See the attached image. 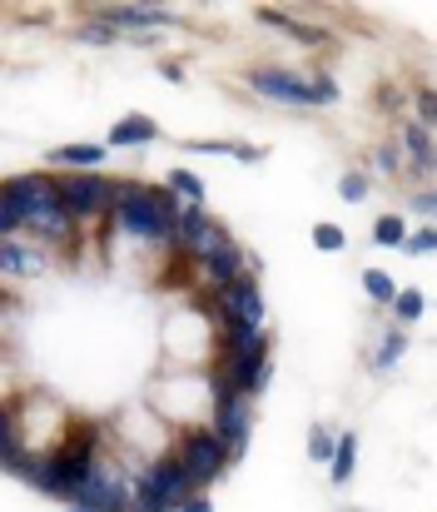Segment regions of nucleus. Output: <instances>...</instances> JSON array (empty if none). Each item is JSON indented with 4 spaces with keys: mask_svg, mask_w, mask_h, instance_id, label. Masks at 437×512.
I'll list each match as a JSON object with an SVG mask.
<instances>
[{
    "mask_svg": "<svg viewBox=\"0 0 437 512\" xmlns=\"http://www.w3.org/2000/svg\"><path fill=\"white\" fill-rule=\"evenodd\" d=\"M398 155L413 160V174L418 179H433V130L418 125V120H398V135H393Z\"/></svg>",
    "mask_w": 437,
    "mask_h": 512,
    "instance_id": "16",
    "label": "nucleus"
},
{
    "mask_svg": "<svg viewBox=\"0 0 437 512\" xmlns=\"http://www.w3.org/2000/svg\"><path fill=\"white\" fill-rule=\"evenodd\" d=\"M413 120L433 130V120H437V95H433V85H418V90H413Z\"/></svg>",
    "mask_w": 437,
    "mask_h": 512,
    "instance_id": "30",
    "label": "nucleus"
},
{
    "mask_svg": "<svg viewBox=\"0 0 437 512\" xmlns=\"http://www.w3.org/2000/svg\"><path fill=\"white\" fill-rule=\"evenodd\" d=\"M179 150H189V155H224V160H239V165H264L269 160V150L249 145V140H179Z\"/></svg>",
    "mask_w": 437,
    "mask_h": 512,
    "instance_id": "18",
    "label": "nucleus"
},
{
    "mask_svg": "<svg viewBox=\"0 0 437 512\" xmlns=\"http://www.w3.org/2000/svg\"><path fill=\"white\" fill-rule=\"evenodd\" d=\"M159 135H164V130H159V120H154V115H120L100 145H105L110 155H115V150H149Z\"/></svg>",
    "mask_w": 437,
    "mask_h": 512,
    "instance_id": "14",
    "label": "nucleus"
},
{
    "mask_svg": "<svg viewBox=\"0 0 437 512\" xmlns=\"http://www.w3.org/2000/svg\"><path fill=\"white\" fill-rule=\"evenodd\" d=\"M244 85H249L259 100L284 105V110H333V105L343 100L333 70H323V65L289 70V65H279V60H259V65L244 70Z\"/></svg>",
    "mask_w": 437,
    "mask_h": 512,
    "instance_id": "3",
    "label": "nucleus"
},
{
    "mask_svg": "<svg viewBox=\"0 0 437 512\" xmlns=\"http://www.w3.org/2000/svg\"><path fill=\"white\" fill-rule=\"evenodd\" d=\"M368 194H373L368 170H343L338 174V199H343V204H368Z\"/></svg>",
    "mask_w": 437,
    "mask_h": 512,
    "instance_id": "24",
    "label": "nucleus"
},
{
    "mask_svg": "<svg viewBox=\"0 0 437 512\" xmlns=\"http://www.w3.org/2000/svg\"><path fill=\"white\" fill-rule=\"evenodd\" d=\"M373 170H378V174H388V179H393V174H403V155H398L393 135H388V140H383V145L373 150Z\"/></svg>",
    "mask_w": 437,
    "mask_h": 512,
    "instance_id": "31",
    "label": "nucleus"
},
{
    "mask_svg": "<svg viewBox=\"0 0 437 512\" xmlns=\"http://www.w3.org/2000/svg\"><path fill=\"white\" fill-rule=\"evenodd\" d=\"M254 20H259V25H269V30H284V35L303 40V45H328V30H323V25H308V20H298V15L279 10V5H259V10H254Z\"/></svg>",
    "mask_w": 437,
    "mask_h": 512,
    "instance_id": "17",
    "label": "nucleus"
},
{
    "mask_svg": "<svg viewBox=\"0 0 437 512\" xmlns=\"http://www.w3.org/2000/svg\"><path fill=\"white\" fill-rule=\"evenodd\" d=\"M403 105H408V90H398V85H383L378 90V110L383 115H403Z\"/></svg>",
    "mask_w": 437,
    "mask_h": 512,
    "instance_id": "34",
    "label": "nucleus"
},
{
    "mask_svg": "<svg viewBox=\"0 0 437 512\" xmlns=\"http://www.w3.org/2000/svg\"><path fill=\"white\" fill-rule=\"evenodd\" d=\"M85 20L110 25L120 40L135 35H154V30H179L184 15L174 5H149V0H110V5H85Z\"/></svg>",
    "mask_w": 437,
    "mask_h": 512,
    "instance_id": "8",
    "label": "nucleus"
},
{
    "mask_svg": "<svg viewBox=\"0 0 437 512\" xmlns=\"http://www.w3.org/2000/svg\"><path fill=\"white\" fill-rule=\"evenodd\" d=\"M105 160H110V150H105L100 140H75V145H55V150H45V165L60 170V174L105 170Z\"/></svg>",
    "mask_w": 437,
    "mask_h": 512,
    "instance_id": "13",
    "label": "nucleus"
},
{
    "mask_svg": "<svg viewBox=\"0 0 437 512\" xmlns=\"http://www.w3.org/2000/svg\"><path fill=\"white\" fill-rule=\"evenodd\" d=\"M408 214H418L423 224H433V214H437L433 184H423V189H413V194H408ZM408 214H403V219H408Z\"/></svg>",
    "mask_w": 437,
    "mask_h": 512,
    "instance_id": "29",
    "label": "nucleus"
},
{
    "mask_svg": "<svg viewBox=\"0 0 437 512\" xmlns=\"http://www.w3.org/2000/svg\"><path fill=\"white\" fill-rule=\"evenodd\" d=\"M338 512H363V508H338Z\"/></svg>",
    "mask_w": 437,
    "mask_h": 512,
    "instance_id": "38",
    "label": "nucleus"
},
{
    "mask_svg": "<svg viewBox=\"0 0 437 512\" xmlns=\"http://www.w3.org/2000/svg\"><path fill=\"white\" fill-rule=\"evenodd\" d=\"M308 239H313V249H323V254H343V249H348V234H343L338 224H328V219H318V224L308 229Z\"/></svg>",
    "mask_w": 437,
    "mask_h": 512,
    "instance_id": "26",
    "label": "nucleus"
},
{
    "mask_svg": "<svg viewBox=\"0 0 437 512\" xmlns=\"http://www.w3.org/2000/svg\"><path fill=\"white\" fill-rule=\"evenodd\" d=\"M174 219H179V199L164 184L149 179H115V204L110 219L125 239L145 244V249H174Z\"/></svg>",
    "mask_w": 437,
    "mask_h": 512,
    "instance_id": "1",
    "label": "nucleus"
},
{
    "mask_svg": "<svg viewBox=\"0 0 437 512\" xmlns=\"http://www.w3.org/2000/svg\"><path fill=\"white\" fill-rule=\"evenodd\" d=\"M0 239H20V209L5 194V184H0Z\"/></svg>",
    "mask_w": 437,
    "mask_h": 512,
    "instance_id": "32",
    "label": "nucleus"
},
{
    "mask_svg": "<svg viewBox=\"0 0 437 512\" xmlns=\"http://www.w3.org/2000/svg\"><path fill=\"white\" fill-rule=\"evenodd\" d=\"M363 294H368V304L388 309V304H393V294H398V279H393L388 269H363Z\"/></svg>",
    "mask_w": 437,
    "mask_h": 512,
    "instance_id": "23",
    "label": "nucleus"
},
{
    "mask_svg": "<svg viewBox=\"0 0 437 512\" xmlns=\"http://www.w3.org/2000/svg\"><path fill=\"white\" fill-rule=\"evenodd\" d=\"M388 314H393L398 329H413V324L428 314V294H423V289H398L393 304H388Z\"/></svg>",
    "mask_w": 437,
    "mask_h": 512,
    "instance_id": "21",
    "label": "nucleus"
},
{
    "mask_svg": "<svg viewBox=\"0 0 437 512\" xmlns=\"http://www.w3.org/2000/svg\"><path fill=\"white\" fill-rule=\"evenodd\" d=\"M169 453L179 458V468H184V478L194 483V493H204V488H214L229 468H234V458H229V448L204 428V423H194V428H179V438L169 443Z\"/></svg>",
    "mask_w": 437,
    "mask_h": 512,
    "instance_id": "5",
    "label": "nucleus"
},
{
    "mask_svg": "<svg viewBox=\"0 0 437 512\" xmlns=\"http://www.w3.org/2000/svg\"><path fill=\"white\" fill-rule=\"evenodd\" d=\"M0 184H5V194L15 199V209H20V234H30V244H40V249H70V244L80 239L75 219L65 214V204H60V194H55V179L45 170L10 174V179H0Z\"/></svg>",
    "mask_w": 437,
    "mask_h": 512,
    "instance_id": "2",
    "label": "nucleus"
},
{
    "mask_svg": "<svg viewBox=\"0 0 437 512\" xmlns=\"http://www.w3.org/2000/svg\"><path fill=\"white\" fill-rule=\"evenodd\" d=\"M378 339L368 343V353H363V363H368V373L373 378H388L398 363H403V353H408V329H398V324H388V329H373Z\"/></svg>",
    "mask_w": 437,
    "mask_h": 512,
    "instance_id": "15",
    "label": "nucleus"
},
{
    "mask_svg": "<svg viewBox=\"0 0 437 512\" xmlns=\"http://www.w3.org/2000/svg\"><path fill=\"white\" fill-rule=\"evenodd\" d=\"M408 229H413V224H408L403 214H378V219H373V244H378V249H403Z\"/></svg>",
    "mask_w": 437,
    "mask_h": 512,
    "instance_id": "22",
    "label": "nucleus"
},
{
    "mask_svg": "<svg viewBox=\"0 0 437 512\" xmlns=\"http://www.w3.org/2000/svg\"><path fill=\"white\" fill-rule=\"evenodd\" d=\"M65 512H90V508H65Z\"/></svg>",
    "mask_w": 437,
    "mask_h": 512,
    "instance_id": "37",
    "label": "nucleus"
},
{
    "mask_svg": "<svg viewBox=\"0 0 437 512\" xmlns=\"http://www.w3.org/2000/svg\"><path fill=\"white\" fill-rule=\"evenodd\" d=\"M164 189H169L179 204H209V184H204V174H194L189 165L164 170Z\"/></svg>",
    "mask_w": 437,
    "mask_h": 512,
    "instance_id": "20",
    "label": "nucleus"
},
{
    "mask_svg": "<svg viewBox=\"0 0 437 512\" xmlns=\"http://www.w3.org/2000/svg\"><path fill=\"white\" fill-rule=\"evenodd\" d=\"M10 448H20V438H15V403H0V458Z\"/></svg>",
    "mask_w": 437,
    "mask_h": 512,
    "instance_id": "33",
    "label": "nucleus"
},
{
    "mask_svg": "<svg viewBox=\"0 0 437 512\" xmlns=\"http://www.w3.org/2000/svg\"><path fill=\"white\" fill-rule=\"evenodd\" d=\"M50 274V254L40 244H25V239H0V284H20V279H40Z\"/></svg>",
    "mask_w": 437,
    "mask_h": 512,
    "instance_id": "11",
    "label": "nucleus"
},
{
    "mask_svg": "<svg viewBox=\"0 0 437 512\" xmlns=\"http://www.w3.org/2000/svg\"><path fill=\"white\" fill-rule=\"evenodd\" d=\"M55 179V194L65 204V214L75 219V229L85 224H105L110 219V204H115V179L105 170L90 174H50Z\"/></svg>",
    "mask_w": 437,
    "mask_h": 512,
    "instance_id": "7",
    "label": "nucleus"
},
{
    "mask_svg": "<svg viewBox=\"0 0 437 512\" xmlns=\"http://www.w3.org/2000/svg\"><path fill=\"white\" fill-rule=\"evenodd\" d=\"M437 249V229L433 224H418V229H408V239H403V254H413V259H428Z\"/></svg>",
    "mask_w": 437,
    "mask_h": 512,
    "instance_id": "27",
    "label": "nucleus"
},
{
    "mask_svg": "<svg viewBox=\"0 0 437 512\" xmlns=\"http://www.w3.org/2000/svg\"><path fill=\"white\" fill-rule=\"evenodd\" d=\"M209 319H239V324H249V329H264L269 304H264L259 274H239L234 284H224V289L209 299Z\"/></svg>",
    "mask_w": 437,
    "mask_h": 512,
    "instance_id": "10",
    "label": "nucleus"
},
{
    "mask_svg": "<svg viewBox=\"0 0 437 512\" xmlns=\"http://www.w3.org/2000/svg\"><path fill=\"white\" fill-rule=\"evenodd\" d=\"M194 269H199V279L219 294L224 284H234L239 274H259V264L249 259V249L224 229V224H214V234L204 239V249L194 254Z\"/></svg>",
    "mask_w": 437,
    "mask_h": 512,
    "instance_id": "9",
    "label": "nucleus"
},
{
    "mask_svg": "<svg viewBox=\"0 0 437 512\" xmlns=\"http://www.w3.org/2000/svg\"><path fill=\"white\" fill-rule=\"evenodd\" d=\"M154 70H159V75H164V80H174V85H179V80H184V65H179V60H159V65H154Z\"/></svg>",
    "mask_w": 437,
    "mask_h": 512,
    "instance_id": "36",
    "label": "nucleus"
},
{
    "mask_svg": "<svg viewBox=\"0 0 437 512\" xmlns=\"http://www.w3.org/2000/svg\"><path fill=\"white\" fill-rule=\"evenodd\" d=\"M214 214H209V204H179V219H174V254H184V259H194L199 249H204V239L214 234Z\"/></svg>",
    "mask_w": 437,
    "mask_h": 512,
    "instance_id": "12",
    "label": "nucleus"
},
{
    "mask_svg": "<svg viewBox=\"0 0 437 512\" xmlns=\"http://www.w3.org/2000/svg\"><path fill=\"white\" fill-rule=\"evenodd\" d=\"M353 473H358V433L343 428L338 443H333V458H328V478H333V488H348Z\"/></svg>",
    "mask_w": 437,
    "mask_h": 512,
    "instance_id": "19",
    "label": "nucleus"
},
{
    "mask_svg": "<svg viewBox=\"0 0 437 512\" xmlns=\"http://www.w3.org/2000/svg\"><path fill=\"white\" fill-rule=\"evenodd\" d=\"M184 498H194V483L184 478L174 453L149 458L145 468H135V478H130V512H179Z\"/></svg>",
    "mask_w": 437,
    "mask_h": 512,
    "instance_id": "4",
    "label": "nucleus"
},
{
    "mask_svg": "<svg viewBox=\"0 0 437 512\" xmlns=\"http://www.w3.org/2000/svg\"><path fill=\"white\" fill-rule=\"evenodd\" d=\"M333 443H338V433H333V428H323V423H308V463L328 468V458H333Z\"/></svg>",
    "mask_w": 437,
    "mask_h": 512,
    "instance_id": "25",
    "label": "nucleus"
},
{
    "mask_svg": "<svg viewBox=\"0 0 437 512\" xmlns=\"http://www.w3.org/2000/svg\"><path fill=\"white\" fill-rule=\"evenodd\" d=\"M75 40H80V45H120V35H115L110 25H100V20H80V25H75Z\"/></svg>",
    "mask_w": 437,
    "mask_h": 512,
    "instance_id": "28",
    "label": "nucleus"
},
{
    "mask_svg": "<svg viewBox=\"0 0 437 512\" xmlns=\"http://www.w3.org/2000/svg\"><path fill=\"white\" fill-rule=\"evenodd\" d=\"M204 383H209V433L229 448V458L239 463L249 453V438H254V403L229 393L209 368H204Z\"/></svg>",
    "mask_w": 437,
    "mask_h": 512,
    "instance_id": "6",
    "label": "nucleus"
},
{
    "mask_svg": "<svg viewBox=\"0 0 437 512\" xmlns=\"http://www.w3.org/2000/svg\"><path fill=\"white\" fill-rule=\"evenodd\" d=\"M179 512H214V498H209V493H194V498L179 503Z\"/></svg>",
    "mask_w": 437,
    "mask_h": 512,
    "instance_id": "35",
    "label": "nucleus"
}]
</instances>
